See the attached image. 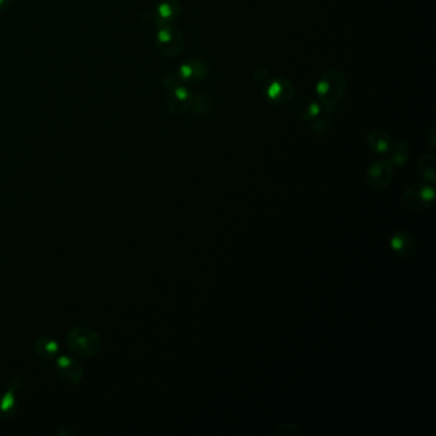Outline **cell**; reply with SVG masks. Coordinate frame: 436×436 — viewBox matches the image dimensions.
<instances>
[{
    "label": "cell",
    "instance_id": "6",
    "mask_svg": "<svg viewBox=\"0 0 436 436\" xmlns=\"http://www.w3.org/2000/svg\"><path fill=\"white\" fill-rule=\"evenodd\" d=\"M151 21L156 27L170 26L181 15V4L178 0H159L151 9Z\"/></svg>",
    "mask_w": 436,
    "mask_h": 436
},
{
    "label": "cell",
    "instance_id": "23",
    "mask_svg": "<svg viewBox=\"0 0 436 436\" xmlns=\"http://www.w3.org/2000/svg\"><path fill=\"white\" fill-rule=\"evenodd\" d=\"M15 0H0V12H4L8 11L9 8L12 7Z\"/></svg>",
    "mask_w": 436,
    "mask_h": 436
},
{
    "label": "cell",
    "instance_id": "9",
    "mask_svg": "<svg viewBox=\"0 0 436 436\" xmlns=\"http://www.w3.org/2000/svg\"><path fill=\"white\" fill-rule=\"evenodd\" d=\"M193 95H195L193 92L186 89L182 84H177L174 87L169 89L168 98H167L169 110L174 114L191 112Z\"/></svg>",
    "mask_w": 436,
    "mask_h": 436
},
{
    "label": "cell",
    "instance_id": "18",
    "mask_svg": "<svg viewBox=\"0 0 436 436\" xmlns=\"http://www.w3.org/2000/svg\"><path fill=\"white\" fill-rule=\"evenodd\" d=\"M390 150H393L390 156V162H393V165L398 168L406 167L409 159V143L407 141H398Z\"/></svg>",
    "mask_w": 436,
    "mask_h": 436
},
{
    "label": "cell",
    "instance_id": "15",
    "mask_svg": "<svg viewBox=\"0 0 436 436\" xmlns=\"http://www.w3.org/2000/svg\"><path fill=\"white\" fill-rule=\"evenodd\" d=\"M37 354L44 359H51L59 353V345L56 339L50 335H42L36 340Z\"/></svg>",
    "mask_w": 436,
    "mask_h": 436
},
{
    "label": "cell",
    "instance_id": "10",
    "mask_svg": "<svg viewBox=\"0 0 436 436\" xmlns=\"http://www.w3.org/2000/svg\"><path fill=\"white\" fill-rule=\"evenodd\" d=\"M390 247L403 260H411L417 255V241L411 233L398 231L390 238Z\"/></svg>",
    "mask_w": 436,
    "mask_h": 436
},
{
    "label": "cell",
    "instance_id": "14",
    "mask_svg": "<svg viewBox=\"0 0 436 436\" xmlns=\"http://www.w3.org/2000/svg\"><path fill=\"white\" fill-rule=\"evenodd\" d=\"M215 106V101L210 95L205 94V92H196L193 95V103L191 112L196 114L198 117H206L210 115Z\"/></svg>",
    "mask_w": 436,
    "mask_h": 436
},
{
    "label": "cell",
    "instance_id": "20",
    "mask_svg": "<svg viewBox=\"0 0 436 436\" xmlns=\"http://www.w3.org/2000/svg\"><path fill=\"white\" fill-rule=\"evenodd\" d=\"M273 434H274V435L281 436L301 435V434H302V431L298 429L295 425H281V426H279L278 429L275 430Z\"/></svg>",
    "mask_w": 436,
    "mask_h": 436
},
{
    "label": "cell",
    "instance_id": "19",
    "mask_svg": "<svg viewBox=\"0 0 436 436\" xmlns=\"http://www.w3.org/2000/svg\"><path fill=\"white\" fill-rule=\"evenodd\" d=\"M315 122L312 123V128L316 131L317 134H328L331 129V120L329 118H315Z\"/></svg>",
    "mask_w": 436,
    "mask_h": 436
},
{
    "label": "cell",
    "instance_id": "17",
    "mask_svg": "<svg viewBox=\"0 0 436 436\" xmlns=\"http://www.w3.org/2000/svg\"><path fill=\"white\" fill-rule=\"evenodd\" d=\"M15 392L13 387H8L6 393L0 395V417L1 418H11L13 417L17 411V399H15Z\"/></svg>",
    "mask_w": 436,
    "mask_h": 436
},
{
    "label": "cell",
    "instance_id": "5",
    "mask_svg": "<svg viewBox=\"0 0 436 436\" xmlns=\"http://www.w3.org/2000/svg\"><path fill=\"white\" fill-rule=\"evenodd\" d=\"M393 162L390 159H379L373 162L366 172V183L373 191H383L393 179Z\"/></svg>",
    "mask_w": 436,
    "mask_h": 436
},
{
    "label": "cell",
    "instance_id": "4",
    "mask_svg": "<svg viewBox=\"0 0 436 436\" xmlns=\"http://www.w3.org/2000/svg\"><path fill=\"white\" fill-rule=\"evenodd\" d=\"M156 49L167 58H176L179 56L184 48V37L179 30L173 25L158 28L155 36Z\"/></svg>",
    "mask_w": 436,
    "mask_h": 436
},
{
    "label": "cell",
    "instance_id": "7",
    "mask_svg": "<svg viewBox=\"0 0 436 436\" xmlns=\"http://www.w3.org/2000/svg\"><path fill=\"white\" fill-rule=\"evenodd\" d=\"M54 370L59 380L67 385H77L84 379V367L77 359L68 356L58 357Z\"/></svg>",
    "mask_w": 436,
    "mask_h": 436
},
{
    "label": "cell",
    "instance_id": "13",
    "mask_svg": "<svg viewBox=\"0 0 436 436\" xmlns=\"http://www.w3.org/2000/svg\"><path fill=\"white\" fill-rule=\"evenodd\" d=\"M366 143L368 148L376 154H387L392 148V139L390 136L381 129H373L366 136Z\"/></svg>",
    "mask_w": 436,
    "mask_h": 436
},
{
    "label": "cell",
    "instance_id": "21",
    "mask_svg": "<svg viewBox=\"0 0 436 436\" xmlns=\"http://www.w3.org/2000/svg\"><path fill=\"white\" fill-rule=\"evenodd\" d=\"M25 384V380L22 378L21 375H13L9 381H8V385L11 387H13L14 390H20L23 387Z\"/></svg>",
    "mask_w": 436,
    "mask_h": 436
},
{
    "label": "cell",
    "instance_id": "16",
    "mask_svg": "<svg viewBox=\"0 0 436 436\" xmlns=\"http://www.w3.org/2000/svg\"><path fill=\"white\" fill-rule=\"evenodd\" d=\"M436 158L432 154L423 155L417 164V172L423 181L435 183Z\"/></svg>",
    "mask_w": 436,
    "mask_h": 436
},
{
    "label": "cell",
    "instance_id": "3",
    "mask_svg": "<svg viewBox=\"0 0 436 436\" xmlns=\"http://www.w3.org/2000/svg\"><path fill=\"white\" fill-rule=\"evenodd\" d=\"M435 190L426 183H413L403 193V204L409 211L422 212L434 204Z\"/></svg>",
    "mask_w": 436,
    "mask_h": 436
},
{
    "label": "cell",
    "instance_id": "8",
    "mask_svg": "<svg viewBox=\"0 0 436 436\" xmlns=\"http://www.w3.org/2000/svg\"><path fill=\"white\" fill-rule=\"evenodd\" d=\"M209 72V65L201 59H191L183 62L174 72L179 84H196L203 81Z\"/></svg>",
    "mask_w": 436,
    "mask_h": 436
},
{
    "label": "cell",
    "instance_id": "12",
    "mask_svg": "<svg viewBox=\"0 0 436 436\" xmlns=\"http://www.w3.org/2000/svg\"><path fill=\"white\" fill-rule=\"evenodd\" d=\"M292 113L297 120L309 122L319 117L320 106L314 98L309 96H300L295 98L292 105Z\"/></svg>",
    "mask_w": 436,
    "mask_h": 436
},
{
    "label": "cell",
    "instance_id": "1",
    "mask_svg": "<svg viewBox=\"0 0 436 436\" xmlns=\"http://www.w3.org/2000/svg\"><path fill=\"white\" fill-rule=\"evenodd\" d=\"M347 81L345 76L337 70L325 72L316 84L317 96L325 106L326 112L335 110L342 98H345Z\"/></svg>",
    "mask_w": 436,
    "mask_h": 436
},
{
    "label": "cell",
    "instance_id": "11",
    "mask_svg": "<svg viewBox=\"0 0 436 436\" xmlns=\"http://www.w3.org/2000/svg\"><path fill=\"white\" fill-rule=\"evenodd\" d=\"M265 94L271 103L281 105V104H287L292 100L295 95V87L288 81L278 78L267 84L265 87Z\"/></svg>",
    "mask_w": 436,
    "mask_h": 436
},
{
    "label": "cell",
    "instance_id": "22",
    "mask_svg": "<svg viewBox=\"0 0 436 436\" xmlns=\"http://www.w3.org/2000/svg\"><path fill=\"white\" fill-rule=\"evenodd\" d=\"M426 141L429 142L430 146H431V148H434V146H435V127H431V128H430L429 132H428V134H426Z\"/></svg>",
    "mask_w": 436,
    "mask_h": 436
},
{
    "label": "cell",
    "instance_id": "2",
    "mask_svg": "<svg viewBox=\"0 0 436 436\" xmlns=\"http://www.w3.org/2000/svg\"><path fill=\"white\" fill-rule=\"evenodd\" d=\"M67 345L70 352L84 359L95 357L103 348L98 333L86 326L73 328L67 335Z\"/></svg>",
    "mask_w": 436,
    "mask_h": 436
}]
</instances>
